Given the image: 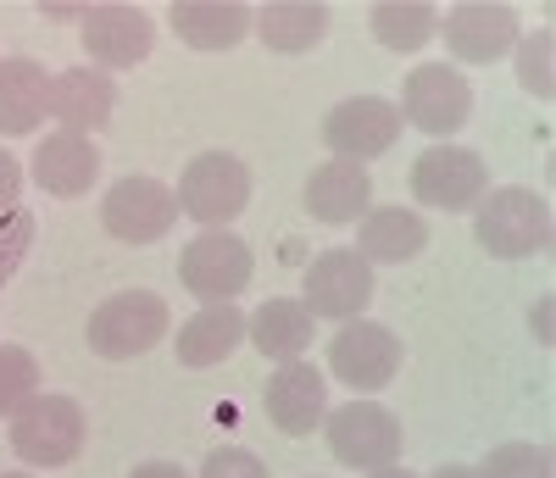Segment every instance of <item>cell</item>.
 I'll list each match as a JSON object with an SVG mask.
<instances>
[{
  "label": "cell",
  "mask_w": 556,
  "mask_h": 478,
  "mask_svg": "<svg viewBox=\"0 0 556 478\" xmlns=\"http://www.w3.org/2000/svg\"><path fill=\"white\" fill-rule=\"evenodd\" d=\"M162 334H167V301L156 290H117L89 312L84 340L106 362H128V356H146L151 345H162Z\"/></svg>",
  "instance_id": "6da1fadb"
},
{
  "label": "cell",
  "mask_w": 556,
  "mask_h": 478,
  "mask_svg": "<svg viewBox=\"0 0 556 478\" xmlns=\"http://www.w3.org/2000/svg\"><path fill=\"white\" fill-rule=\"evenodd\" d=\"M473 239L490 256H534L551 246V206L534 189H490L473 217Z\"/></svg>",
  "instance_id": "7a4b0ae2"
},
{
  "label": "cell",
  "mask_w": 556,
  "mask_h": 478,
  "mask_svg": "<svg viewBox=\"0 0 556 478\" xmlns=\"http://www.w3.org/2000/svg\"><path fill=\"white\" fill-rule=\"evenodd\" d=\"M178 212L195 217L206 228H228V217H240L251 201V167L228 151H201L190 167L178 173Z\"/></svg>",
  "instance_id": "3957f363"
},
{
  "label": "cell",
  "mask_w": 556,
  "mask_h": 478,
  "mask_svg": "<svg viewBox=\"0 0 556 478\" xmlns=\"http://www.w3.org/2000/svg\"><path fill=\"white\" fill-rule=\"evenodd\" d=\"M84 406L73 395H34L17 417H12V451L28 467H67L84 451Z\"/></svg>",
  "instance_id": "277c9868"
},
{
  "label": "cell",
  "mask_w": 556,
  "mask_h": 478,
  "mask_svg": "<svg viewBox=\"0 0 556 478\" xmlns=\"http://www.w3.org/2000/svg\"><path fill=\"white\" fill-rule=\"evenodd\" d=\"M256 262H251V246L240 234H228V228H206L195 234L190 246H184L178 256V278H184V290L201 295V301H235L245 284H251Z\"/></svg>",
  "instance_id": "5b68a950"
},
{
  "label": "cell",
  "mask_w": 556,
  "mask_h": 478,
  "mask_svg": "<svg viewBox=\"0 0 556 478\" xmlns=\"http://www.w3.org/2000/svg\"><path fill=\"white\" fill-rule=\"evenodd\" d=\"M395 112H401L412 128H424V134H434V139H451L456 128H468V117H473V89H468V78H462L456 67L424 62V67L406 78Z\"/></svg>",
  "instance_id": "8992f818"
},
{
  "label": "cell",
  "mask_w": 556,
  "mask_h": 478,
  "mask_svg": "<svg viewBox=\"0 0 556 478\" xmlns=\"http://www.w3.org/2000/svg\"><path fill=\"white\" fill-rule=\"evenodd\" d=\"M490 173L484 156L462 151V146H429L424 156L412 162V196L417 206H434V212H468L484 201Z\"/></svg>",
  "instance_id": "52a82bcc"
},
{
  "label": "cell",
  "mask_w": 556,
  "mask_h": 478,
  "mask_svg": "<svg viewBox=\"0 0 556 478\" xmlns=\"http://www.w3.org/2000/svg\"><path fill=\"white\" fill-rule=\"evenodd\" d=\"M401 417L384 412L379 401H351L329 417V451L334 462L345 467H362V473H379V467H395L401 456Z\"/></svg>",
  "instance_id": "ba28073f"
},
{
  "label": "cell",
  "mask_w": 556,
  "mask_h": 478,
  "mask_svg": "<svg viewBox=\"0 0 556 478\" xmlns=\"http://www.w3.org/2000/svg\"><path fill=\"white\" fill-rule=\"evenodd\" d=\"M101 223H106L112 239H123V246H156V239H167L173 223H178V196L156 178H123V184L106 189Z\"/></svg>",
  "instance_id": "9c48e42d"
},
{
  "label": "cell",
  "mask_w": 556,
  "mask_h": 478,
  "mask_svg": "<svg viewBox=\"0 0 556 478\" xmlns=\"http://www.w3.org/2000/svg\"><path fill=\"white\" fill-rule=\"evenodd\" d=\"M395 139H401V112L390 101H379V95H351V101H340L323 117V146L334 151V162L362 167V162L384 156Z\"/></svg>",
  "instance_id": "30bf717a"
},
{
  "label": "cell",
  "mask_w": 556,
  "mask_h": 478,
  "mask_svg": "<svg viewBox=\"0 0 556 478\" xmlns=\"http://www.w3.org/2000/svg\"><path fill=\"white\" fill-rule=\"evenodd\" d=\"M329 373L340 378V385L374 395V390H384L390 378L401 373V340H395L384 323L351 317V323L334 334V345H329Z\"/></svg>",
  "instance_id": "8fae6325"
},
{
  "label": "cell",
  "mask_w": 556,
  "mask_h": 478,
  "mask_svg": "<svg viewBox=\"0 0 556 478\" xmlns=\"http://www.w3.org/2000/svg\"><path fill=\"white\" fill-rule=\"evenodd\" d=\"M367 301H374V267H367L356 251L334 246V251L312 256V267H306V295H301V306H306L312 317H340V323H351V317H362Z\"/></svg>",
  "instance_id": "7c38bea8"
},
{
  "label": "cell",
  "mask_w": 556,
  "mask_h": 478,
  "mask_svg": "<svg viewBox=\"0 0 556 478\" xmlns=\"http://www.w3.org/2000/svg\"><path fill=\"white\" fill-rule=\"evenodd\" d=\"M518 39H523L518 12L501 7V0H468V7L445 12V45H451L456 62L490 67V62H501L506 51H513Z\"/></svg>",
  "instance_id": "4fadbf2b"
},
{
  "label": "cell",
  "mask_w": 556,
  "mask_h": 478,
  "mask_svg": "<svg viewBox=\"0 0 556 478\" xmlns=\"http://www.w3.org/2000/svg\"><path fill=\"white\" fill-rule=\"evenodd\" d=\"M78 28H84L89 62H101L112 73L139 67V62L151 56V45H156V28H151V17L139 12V7H89Z\"/></svg>",
  "instance_id": "5bb4252c"
},
{
  "label": "cell",
  "mask_w": 556,
  "mask_h": 478,
  "mask_svg": "<svg viewBox=\"0 0 556 478\" xmlns=\"http://www.w3.org/2000/svg\"><path fill=\"white\" fill-rule=\"evenodd\" d=\"M96 178H101V151H96V139H89V134L56 128L51 139H39V151H34V184L45 189V196L73 201Z\"/></svg>",
  "instance_id": "9a60e30c"
},
{
  "label": "cell",
  "mask_w": 556,
  "mask_h": 478,
  "mask_svg": "<svg viewBox=\"0 0 556 478\" xmlns=\"http://www.w3.org/2000/svg\"><path fill=\"white\" fill-rule=\"evenodd\" d=\"M112 106H117V84L96 67H67L51 78V117L67 128V134H96L112 123Z\"/></svg>",
  "instance_id": "2e32d148"
},
{
  "label": "cell",
  "mask_w": 556,
  "mask_h": 478,
  "mask_svg": "<svg viewBox=\"0 0 556 478\" xmlns=\"http://www.w3.org/2000/svg\"><path fill=\"white\" fill-rule=\"evenodd\" d=\"M301 201L317 223H356L374 206V178H367L356 162H317Z\"/></svg>",
  "instance_id": "e0dca14e"
},
{
  "label": "cell",
  "mask_w": 556,
  "mask_h": 478,
  "mask_svg": "<svg viewBox=\"0 0 556 478\" xmlns=\"http://www.w3.org/2000/svg\"><path fill=\"white\" fill-rule=\"evenodd\" d=\"M256 12L240 0H178L173 7V34L190 45V51H235L251 34Z\"/></svg>",
  "instance_id": "ac0fdd59"
},
{
  "label": "cell",
  "mask_w": 556,
  "mask_h": 478,
  "mask_svg": "<svg viewBox=\"0 0 556 478\" xmlns=\"http://www.w3.org/2000/svg\"><path fill=\"white\" fill-rule=\"evenodd\" d=\"M429 246V223L406 212V206H367L362 228H356V256L374 267V262H412V256H424Z\"/></svg>",
  "instance_id": "d6986e66"
},
{
  "label": "cell",
  "mask_w": 556,
  "mask_h": 478,
  "mask_svg": "<svg viewBox=\"0 0 556 478\" xmlns=\"http://www.w3.org/2000/svg\"><path fill=\"white\" fill-rule=\"evenodd\" d=\"M273 428L285 435H312L323 423V373L306 367V362H285L273 378H267V395H262Z\"/></svg>",
  "instance_id": "ffe728a7"
},
{
  "label": "cell",
  "mask_w": 556,
  "mask_h": 478,
  "mask_svg": "<svg viewBox=\"0 0 556 478\" xmlns=\"http://www.w3.org/2000/svg\"><path fill=\"white\" fill-rule=\"evenodd\" d=\"M51 112V73L28 56L0 62V134H34Z\"/></svg>",
  "instance_id": "44dd1931"
},
{
  "label": "cell",
  "mask_w": 556,
  "mask_h": 478,
  "mask_svg": "<svg viewBox=\"0 0 556 478\" xmlns=\"http://www.w3.org/2000/svg\"><path fill=\"white\" fill-rule=\"evenodd\" d=\"M251 28L262 34L267 51L301 56V51H317L323 34H329V7H317V0H273V7L256 12Z\"/></svg>",
  "instance_id": "7402d4cb"
},
{
  "label": "cell",
  "mask_w": 556,
  "mask_h": 478,
  "mask_svg": "<svg viewBox=\"0 0 556 478\" xmlns=\"http://www.w3.org/2000/svg\"><path fill=\"white\" fill-rule=\"evenodd\" d=\"M240 340H245V317H240V306L217 301V306L195 312L190 323L178 328V362H184V367H217L223 356H235V351H240Z\"/></svg>",
  "instance_id": "603a6c76"
},
{
  "label": "cell",
  "mask_w": 556,
  "mask_h": 478,
  "mask_svg": "<svg viewBox=\"0 0 556 478\" xmlns=\"http://www.w3.org/2000/svg\"><path fill=\"white\" fill-rule=\"evenodd\" d=\"M312 323H317V317H312L301 301L273 295L267 306H256V317H251L245 328H251V340H256L262 356H273V362H301V351L312 345Z\"/></svg>",
  "instance_id": "cb8c5ba5"
},
{
  "label": "cell",
  "mask_w": 556,
  "mask_h": 478,
  "mask_svg": "<svg viewBox=\"0 0 556 478\" xmlns=\"http://www.w3.org/2000/svg\"><path fill=\"white\" fill-rule=\"evenodd\" d=\"M374 39L384 45V51H417V45L434 39V23L440 12L429 7V0H384V7H374Z\"/></svg>",
  "instance_id": "d4e9b609"
},
{
  "label": "cell",
  "mask_w": 556,
  "mask_h": 478,
  "mask_svg": "<svg viewBox=\"0 0 556 478\" xmlns=\"http://www.w3.org/2000/svg\"><path fill=\"white\" fill-rule=\"evenodd\" d=\"M39 395V362L23 345H0V417H17Z\"/></svg>",
  "instance_id": "484cf974"
},
{
  "label": "cell",
  "mask_w": 556,
  "mask_h": 478,
  "mask_svg": "<svg viewBox=\"0 0 556 478\" xmlns=\"http://www.w3.org/2000/svg\"><path fill=\"white\" fill-rule=\"evenodd\" d=\"M513 51H518V84H523L529 95H540V101H551V95H556V67H551V28H540V34L518 39Z\"/></svg>",
  "instance_id": "4316f807"
},
{
  "label": "cell",
  "mask_w": 556,
  "mask_h": 478,
  "mask_svg": "<svg viewBox=\"0 0 556 478\" xmlns=\"http://www.w3.org/2000/svg\"><path fill=\"white\" fill-rule=\"evenodd\" d=\"M479 478H551V445H495Z\"/></svg>",
  "instance_id": "83f0119b"
},
{
  "label": "cell",
  "mask_w": 556,
  "mask_h": 478,
  "mask_svg": "<svg viewBox=\"0 0 556 478\" xmlns=\"http://www.w3.org/2000/svg\"><path fill=\"white\" fill-rule=\"evenodd\" d=\"M28 246H34V212L28 206L0 212V284L17 273V262L28 256Z\"/></svg>",
  "instance_id": "f1b7e54d"
},
{
  "label": "cell",
  "mask_w": 556,
  "mask_h": 478,
  "mask_svg": "<svg viewBox=\"0 0 556 478\" xmlns=\"http://www.w3.org/2000/svg\"><path fill=\"white\" fill-rule=\"evenodd\" d=\"M201 478H267V467H262V456H251L240 445H223V451L206 456Z\"/></svg>",
  "instance_id": "f546056e"
},
{
  "label": "cell",
  "mask_w": 556,
  "mask_h": 478,
  "mask_svg": "<svg viewBox=\"0 0 556 478\" xmlns=\"http://www.w3.org/2000/svg\"><path fill=\"white\" fill-rule=\"evenodd\" d=\"M17 189H23V167H17V156L0 151V212L17 206Z\"/></svg>",
  "instance_id": "4dcf8cb0"
},
{
  "label": "cell",
  "mask_w": 556,
  "mask_h": 478,
  "mask_svg": "<svg viewBox=\"0 0 556 478\" xmlns=\"http://www.w3.org/2000/svg\"><path fill=\"white\" fill-rule=\"evenodd\" d=\"M128 478H190V473H184V467H173V462H139Z\"/></svg>",
  "instance_id": "1f68e13d"
},
{
  "label": "cell",
  "mask_w": 556,
  "mask_h": 478,
  "mask_svg": "<svg viewBox=\"0 0 556 478\" xmlns=\"http://www.w3.org/2000/svg\"><path fill=\"white\" fill-rule=\"evenodd\" d=\"M84 12H89V7H84ZM84 12H78V7H45V17H56V23H73V17L84 23Z\"/></svg>",
  "instance_id": "d6a6232c"
},
{
  "label": "cell",
  "mask_w": 556,
  "mask_h": 478,
  "mask_svg": "<svg viewBox=\"0 0 556 478\" xmlns=\"http://www.w3.org/2000/svg\"><path fill=\"white\" fill-rule=\"evenodd\" d=\"M434 478H479V473H473V467H462V462H445Z\"/></svg>",
  "instance_id": "836d02e7"
},
{
  "label": "cell",
  "mask_w": 556,
  "mask_h": 478,
  "mask_svg": "<svg viewBox=\"0 0 556 478\" xmlns=\"http://www.w3.org/2000/svg\"><path fill=\"white\" fill-rule=\"evenodd\" d=\"M374 478H412V473H406V467H379Z\"/></svg>",
  "instance_id": "e575fe53"
},
{
  "label": "cell",
  "mask_w": 556,
  "mask_h": 478,
  "mask_svg": "<svg viewBox=\"0 0 556 478\" xmlns=\"http://www.w3.org/2000/svg\"><path fill=\"white\" fill-rule=\"evenodd\" d=\"M0 478H34V473H0Z\"/></svg>",
  "instance_id": "d590c367"
}]
</instances>
